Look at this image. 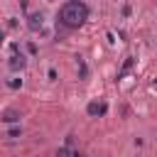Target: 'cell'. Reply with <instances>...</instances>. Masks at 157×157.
<instances>
[{
    "instance_id": "cell-1",
    "label": "cell",
    "mask_w": 157,
    "mask_h": 157,
    "mask_svg": "<svg viewBox=\"0 0 157 157\" xmlns=\"http://www.w3.org/2000/svg\"><path fill=\"white\" fill-rule=\"evenodd\" d=\"M86 17H88V10H86V5L78 2V0L66 2L64 10H61V20H64V25H69V27H78Z\"/></svg>"
}]
</instances>
